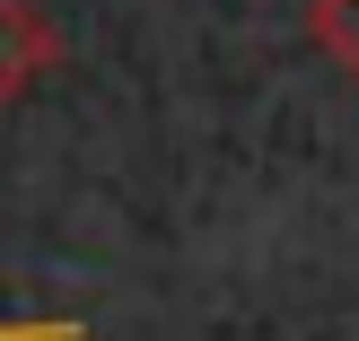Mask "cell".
I'll use <instances>...</instances> for the list:
<instances>
[{
  "label": "cell",
  "instance_id": "cell-1",
  "mask_svg": "<svg viewBox=\"0 0 359 341\" xmlns=\"http://www.w3.org/2000/svg\"><path fill=\"white\" fill-rule=\"evenodd\" d=\"M53 62H62V27H53L35 0H0V114H9Z\"/></svg>",
  "mask_w": 359,
  "mask_h": 341
},
{
  "label": "cell",
  "instance_id": "cell-2",
  "mask_svg": "<svg viewBox=\"0 0 359 341\" xmlns=\"http://www.w3.org/2000/svg\"><path fill=\"white\" fill-rule=\"evenodd\" d=\"M307 44L342 79H359V0H307Z\"/></svg>",
  "mask_w": 359,
  "mask_h": 341
},
{
  "label": "cell",
  "instance_id": "cell-3",
  "mask_svg": "<svg viewBox=\"0 0 359 341\" xmlns=\"http://www.w3.org/2000/svg\"><path fill=\"white\" fill-rule=\"evenodd\" d=\"M0 341H88V324H70V315H0Z\"/></svg>",
  "mask_w": 359,
  "mask_h": 341
}]
</instances>
